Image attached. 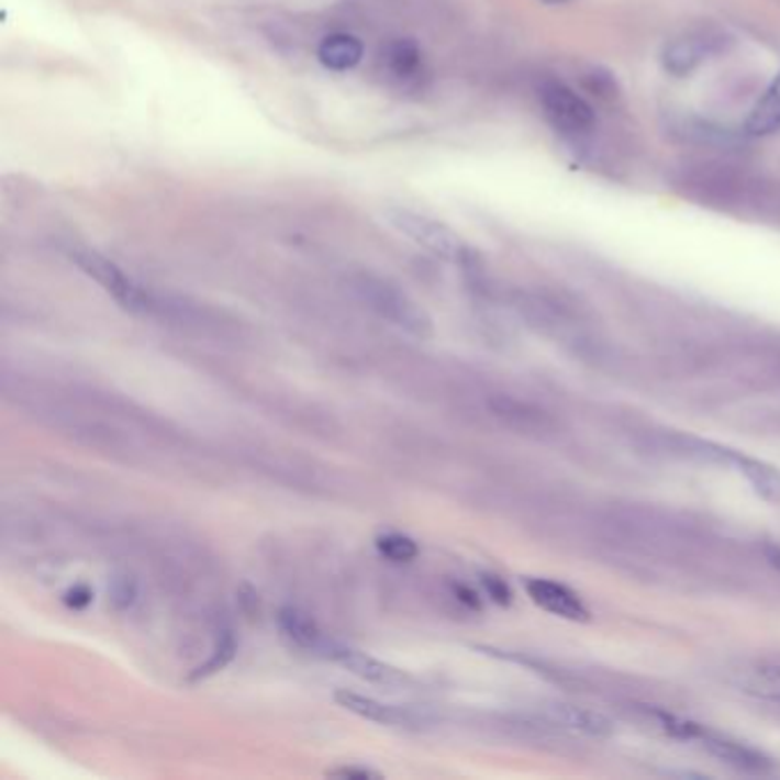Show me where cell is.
<instances>
[{"instance_id": "cell-9", "label": "cell", "mask_w": 780, "mask_h": 780, "mask_svg": "<svg viewBox=\"0 0 780 780\" xmlns=\"http://www.w3.org/2000/svg\"><path fill=\"white\" fill-rule=\"evenodd\" d=\"M699 742H703V748L707 750L712 758H716L718 762L728 765V767H733L737 771L765 773V771L771 769V760L762 754V750L748 746V744L735 742L731 737L714 735L710 731H703Z\"/></svg>"}, {"instance_id": "cell-22", "label": "cell", "mask_w": 780, "mask_h": 780, "mask_svg": "<svg viewBox=\"0 0 780 780\" xmlns=\"http://www.w3.org/2000/svg\"><path fill=\"white\" fill-rule=\"evenodd\" d=\"M327 776H337V778H357V780H367V778H380V773L371 771V769H357V767H344V769H332L327 771Z\"/></svg>"}, {"instance_id": "cell-17", "label": "cell", "mask_w": 780, "mask_h": 780, "mask_svg": "<svg viewBox=\"0 0 780 780\" xmlns=\"http://www.w3.org/2000/svg\"><path fill=\"white\" fill-rule=\"evenodd\" d=\"M699 63H701V48L695 46L693 42H689V40L671 44V46H668L666 55H664L666 69L678 74V76L689 74Z\"/></svg>"}, {"instance_id": "cell-24", "label": "cell", "mask_w": 780, "mask_h": 780, "mask_svg": "<svg viewBox=\"0 0 780 780\" xmlns=\"http://www.w3.org/2000/svg\"><path fill=\"white\" fill-rule=\"evenodd\" d=\"M543 3H547V5H559V3H566V0H543Z\"/></svg>"}, {"instance_id": "cell-4", "label": "cell", "mask_w": 780, "mask_h": 780, "mask_svg": "<svg viewBox=\"0 0 780 780\" xmlns=\"http://www.w3.org/2000/svg\"><path fill=\"white\" fill-rule=\"evenodd\" d=\"M325 659L344 666L348 673H353L359 680H367L371 684H380V687H405L410 682L408 673H403L401 668L389 666L367 653H359L355 648H346L337 640H330L327 650L323 653Z\"/></svg>"}, {"instance_id": "cell-15", "label": "cell", "mask_w": 780, "mask_h": 780, "mask_svg": "<svg viewBox=\"0 0 780 780\" xmlns=\"http://www.w3.org/2000/svg\"><path fill=\"white\" fill-rule=\"evenodd\" d=\"M780 124V76L771 82L767 94L758 101V105L750 113L746 122V131L754 135L771 133Z\"/></svg>"}, {"instance_id": "cell-8", "label": "cell", "mask_w": 780, "mask_h": 780, "mask_svg": "<svg viewBox=\"0 0 780 780\" xmlns=\"http://www.w3.org/2000/svg\"><path fill=\"white\" fill-rule=\"evenodd\" d=\"M334 701H337L344 710L374 721V723H382V726H392V728H416L422 723V718L412 714L410 710L397 707V705H387L380 703L376 699H369V695H359L353 691H337L334 693Z\"/></svg>"}, {"instance_id": "cell-2", "label": "cell", "mask_w": 780, "mask_h": 780, "mask_svg": "<svg viewBox=\"0 0 780 780\" xmlns=\"http://www.w3.org/2000/svg\"><path fill=\"white\" fill-rule=\"evenodd\" d=\"M382 218L389 227L408 236L412 243L428 249L431 255L439 259L460 261L465 255V245L460 236L452 227L444 225V222L431 215L416 213L405 207H387L382 211Z\"/></svg>"}, {"instance_id": "cell-5", "label": "cell", "mask_w": 780, "mask_h": 780, "mask_svg": "<svg viewBox=\"0 0 780 780\" xmlns=\"http://www.w3.org/2000/svg\"><path fill=\"white\" fill-rule=\"evenodd\" d=\"M541 101L556 129L583 131L593 124L591 105L577 97L570 88L561 86V82H547L541 90Z\"/></svg>"}, {"instance_id": "cell-21", "label": "cell", "mask_w": 780, "mask_h": 780, "mask_svg": "<svg viewBox=\"0 0 780 780\" xmlns=\"http://www.w3.org/2000/svg\"><path fill=\"white\" fill-rule=\"evenodd\" d=\"M65 602L71 609H86L92 602V593H90L88 587H74V589L67 591Z\"/></svg>"}, {"instance_id": "cell-14", "label": "cell", "mask_w": 780, "mask_h": 780, "mask_svg": "<svg viewBox=\"0 0 780 780\" xmlns=\"http://www.w3.org/2000/svg\"><path fill=\"white\" fill-rule=\"evenodd\" d=\"M385 65L394 78L412 80L424 65V55L414 40H394L385 51Z\"/></svg>"}, {"instance_id": "cell-20", "label": "cell", "mask_w": 780, "mask_h": 780, "mask_svg": "<svg viewBox=\"0 0 780 780\" xmlns=\"http://www.w3.org/2000/svg\"><path fill=\"white\" fill-rule=\"evenodd\" d=\"M483 587H486L488 595H490L494 602H499V604H511V589L506 587L504 579L486 575V577H483Z\"/></svg>"}, {"instance_id": "cell-13", "label": "cell", "mask_w": 780, "mask_h": 780, "mask_svg": "<svg viewBox=\"0 0 780 780\" xmlns=\"http://www.w3.org/2000/svg\"><path fill=\"white\" fill-rule=\"evenodd\" d=\"M316 55H319V63L325 69L344 74L355 69L361 63V58H365V46H361V42L355 35L334 33L319 44Z\"/></svg>"}, {"instance_id": "cell-1", "label": "cell", "mask_w": 780, "mask_h": 780, "mask_svg": "<svg viewBox=\"0 0 780 780\" xmlns=\"http://www.w3.org/2000/svg\"><path fill=\"white\" fill-rule=\"evenodd\" d=\"M353 289L357 298L385 321L414 334V337H426V334H431L433 323L426 310L422 304H416L394 282L371 272H359L353 277Z\"/></svg>"}, {"instance_id": "cell-19", "label": "cell", "mask_w": 780, "mask_h": 780, "mask_svg": "<svg viewBox=\"0 0 780 780\" xmlns=\"http://www.w3.org/2000/svg\"><path fill=\"white\" fill-rule=\"evenodd\" d=\"M234 653H236V640H234L232 634H225V636H222L220 644H218V648H215V655L204 666L198 668V673H194V680L207 678V676L220 671V668H225L232 661Z\"/></svg>"}, {"instance_id": "cell-18", "label": "cell", "mask_w": 780, "mask_h": 780, "mask_svg": "<svg viewBox=\"0 0 780 780\" xmlns=\"http://www.w3.org/2000/svg\"><path fill=\"white\" fill-rule=\"evenodd\" d=\"M653 718H655V723L666 735H671L676 739H684V742L701 739V735L705 731L703 726H699V723L680 718L676 714H668V712H661V710H655Z\"/></svg>"}, {"instance_id": "cell-12", "label": "cell", "mask_w": 780, "mask_h": 780, "mask_svg": "<svg viewBox=\"0 0 780 780\" xmlns=\"http://www.w3.org/2000/svg\"><path fill=\"white\" fill-rule=\"evenodd\" d=\"M735 687L754 699L780 705V666L748 664L735 671Z\"/></svg>"}, {"instance_id": "cell-7", "label": "cell", "mask_w": 780, "mask_h": 780, "mask_svg": "<svg viewBox=\"0 0 780 780\" xmlns=\"http://www.w3.org/2000/svg\"><path fill=\"white\" fill-rule=\"evenodd\" d=\"M699 447L703 449V454L707 456H714L723 463H728L733 465L739 473H744L746 481L754 486V490L769 499V501H780V471L762 460H756V458H748L739 452H733V449H723V447H714V444H699Z\"/></svg>"}, {"instance_id": "cell-3", "label": "cell", "mask_w": 780, "mask_h": 780, "mask_svg": "<svg viewBox=\"0 0 780 780\" xmlns=\"http://www.w3.org/2000/svg\"><path fill=\"white\" fill-rule=\"evenodd\" d=\"M69 257L82 272L92 277V280L105 293L113 296L124 310H129V312H149L152 310V296L141 285L133 282L115 261H110L108 257H103L88 247H74Z\"/></svg>"}, {"instance_id": "cell-16", "label": "cell", "mask_w": 780, "mask_h": 780, "mask_svg": "<svg viewBox=\"0 0 780 780\" xmlns=\"http://www.w3.org/2000/svg\"><path fill=\"white\" fill-rule=\"evenodd\" d=\"M376 547L385 556V559L394 561V564H408V561H414L416 556H420V547H416V543L412 538L403 536V534L378 536Z\"/></svg>"}, {"instance_id": "cell-11", "label": "cell", "mask_w": 780, "mask_h": 780, "mask_svg": "<svg viewBox=\"0 0 780 780\" xmlns=\"http://www.w3.org/2000/svg\"><path fill=\"white\" fill-rule=\"evenodd\" d=\"M277 623H280L282 634L291 640L293 646L308 650L312 655H319V657H323V653L327 650L330 640H332L321 632V627L316 625V621L310 614H304V611H300L296 606L282 609L280 616H277Z\"/></svg>"}, {"instance_id": "cell-23", "label": "cell", "mask_w": 780, "mask_h": 780, "mask_svg": "<svg viewBox=\"0 0 780 780\" xmlns=\"http://www.w3.org/2000/svg\"><path fill=\"white\" fill-rule=\"evenodd\" d=\"M765 556L776 570H780V545H765Z\"/></svg>"}, {"instance_id": "cell-6", "label": "cell", "mask_w": 780, "mask_h": 780, "mask_svg": "<svg viewBox=\"0 0 780 780\" xmlns=\"http://www.w3.org/2000/svg\"><path fill=\"white\" fill-rule=\"evenodd\" d=\"M524 589L528 598L534 600V604L549 611L554 616L566 621H589L587 604H583L581 598L570 591L566 583L551 579H526Z\"/></svg>"}, {"instance_id": "cell-10", "label": "cell", "mask_w": 780, "mask_h": 780, "mask_svg": "<svg viewBox=\"0 0 780 780\" xmlns=\"http://www.w3.org/2000/svg\"><path fill=\"white\" fill-rule=\"evenodd\" d=\"M547 718L568 733L583 735V737H609L614 733V723H611L604 714L583 707V705H572V703H551L545 707Z\"/></svg>"}]
</instances>
